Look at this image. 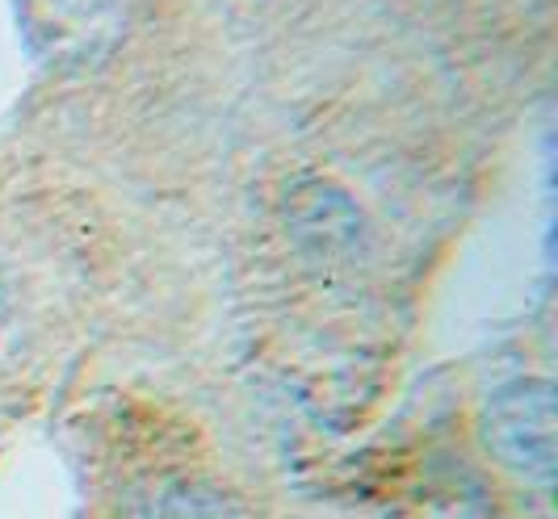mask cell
I'll list each match as a JSON object with an SVG mask.
<instances>
[{
    "mask_svg": "<svg viewBox=\"0 0 558 519\" xmlns=\"http://www.w3.org/2000/svg\"><path fill=\"white\" fill-rule=\"evenodd\" d=\"M140 519H248L244 503L210 482H172L140 507Z\"/></svg>",
    "mask_w": 558,
    "mask_h": 519,
    "instance_id": "obj_2",
    "label": "cell"
},
{
    "mask_svg": "<svg viewBox=\"0 0 558 519\" xmlns=\"http://www.w3.org/2000/svg\"><path fill=\"white\" fill-rule=\"evenodd\" d=\"M483 440L492 457L508 465L517 478H530L537 486H550L558 469V410L555 390L546 382L504 385L487 403Z\"/></svg>",
    "mask_w": 558,
    "mask_h": 519,
    "instance_id": "obj_1",
    "label": "cell"
}]
</instances>
